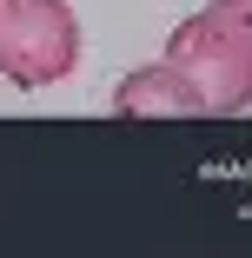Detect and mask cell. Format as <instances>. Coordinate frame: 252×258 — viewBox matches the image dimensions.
<instances>
[{
    "instance_id": "obj_4",
    "label": "cell",
    "mask_w": 252,
    "mask_h": 258,
    "mask_svg": "<svg viewBox=\"0 0 252 258\" xmlns=\"http://www.w3.org/2000/svg\"><path fill=\"white\" fill-rule=\"evenodd\" d=\"M239 46H245V60H252V0H213V7H206Z\"/></svg>"
},
{
    "instance_id": "obj_2",
    "label": "cell",
    "mask_w": 252,
    "mask_h": 258,
    "mask_svg": "<svg viewBox=\"0 0 252 258\" xmlns=\"http://www.w3.org/2000/svg\"><path fill=\"white\" fill-rule=\"evenodd\" d=\"M80 67V14L67 0H0V80L40 93Z\"/></svg>"
},
{
    "instance_id": "obj_3",
    "label": "cell",
    "mask_w": 252,
    "mask_h": 258,
    "mask_svg": "<svg viewBox=\"0 0 252 258\" xmlns=\"http://www.w3.org/2000/svg\"><path fill=\"white\" fill-rule=\"evenodd\" d=\"M113 113H126V119H199V106H192L186 80H179L166 60L133 67V73L113 86Z\"/></svg>"
},
{
    "instance_id": "obj_1",
    "label": "cell",
    "mask_w": 252,
    "mask_h": 258,
    "mask_svg": "<svg viewBox=\"0 0 252 258\" xmlns=\"http://www.w3.org/2000/svg\"><path fill=\"white\" fill-rule=\"evenodd\" d=\"M186 93H192V106L199 119H239L252 106V60H245V46L213 20V14H186L173 33H166V53H160Z\"/></svg>"
}]
</instances>
